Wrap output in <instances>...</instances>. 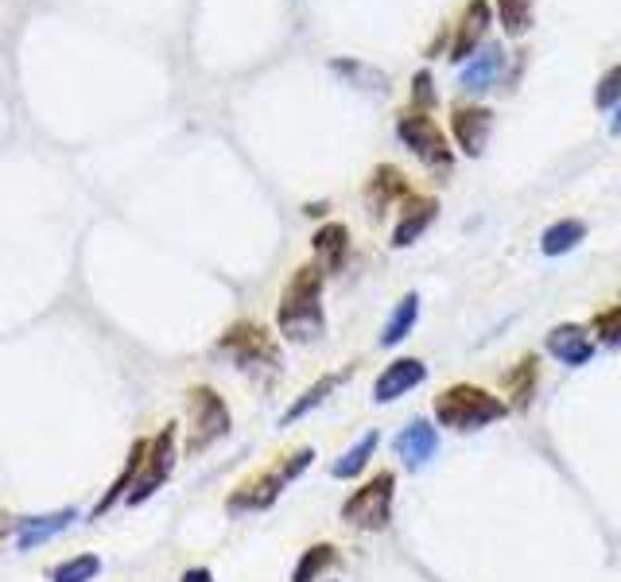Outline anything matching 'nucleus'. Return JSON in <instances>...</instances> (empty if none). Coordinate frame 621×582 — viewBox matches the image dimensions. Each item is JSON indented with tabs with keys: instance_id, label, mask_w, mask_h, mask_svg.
I'll use <instances>...</instances> for the list:
<instances>
[{
	"instance_id": "obj_3",
	"label": "nucleus",
	"mask_w": 621,
	"mask_h": 582,
	"mask_svg": "<svg viewBox=\"0 0 621 582\" xmlns=\"http://www.w3.org/2000/svg\"><path fill=\"white\" fill-rule=\"evenodd\" d=\"M310 462H315V451H310V447H299V451H292L287 459H280L272 470H261V474L246 477L238 490L229 493L226 508L229 513H261V508H272L280 501V493H284Z\"/></svg>"
},
{
	"instance_id": "obj_1",
	"label": "nucleus",
	"mask_w": 621,
	"mask_h": 582,
	"mask_svg": "<svg viewBox=\"0 0 621 582\" xmlns=\"http://www.w3.org/2000/svg\"><path fill=\"white\" fill-rule=\"evenodd\" d=\"M323 284H327V268H323V264H303V268H295V276L287 279L284 296H280V307H276V327L287 342L307 345L323 338V330H327Z\"/></svg>"
},
{
	"instance_id": "obj_22",
	"label": "nucleus",
	"mask_w": 621,
	"mask_h": 582,
	"mask_svg": "<svg viewBox=\"0 0 621 582\" xmlns=\"http://www.w3.org/2000/svg\"><path fill=\"white\" fill-rule=\"evenodd\" d=\"M144 454H148V439H137V443H132V451H129V462H124V470L113 477V485H109V490H106V497L98 501V508H94V517H101V513H109V508H113L121 497H129L132 482H137L140 466H144Z\"/></svg>"
},
{
	"instance_id": "obj_17",
	"label": "nucleus",
	"mask_w": 621,
	"mask_h": 582,
	"mask_svg": "<svg viewBox=\"0 0 621 582\" xmlns=\"http://www.w3.org/2000/svg\"><path fill=\"white\" fill-rule=\"evenodd\" d=\"M505 75V51L501 47H482L470 63H466V70L458 75V86L470 94H482L490 90L498 78Z\"/></svg>"
},
{
	"instance_id": "obj_10",
	"label": "nucleus",
	"mask_w": 621,
	"mask_h": 582,
	"mask_svg": "<svg viewBox=\"0 0 621 582\" xmlns=\"http://www.w3.org/2000/svg\"><path fill=\"white\" fill-rule=\"evenodd\" d=\"M450 132H455V144L466 152L470 160H478L490 144L493 132V113L486 106H458L450 113Z\"/></svg>"
},
{
	"instance_id": "obj_14",
	"label": "nucleus",
	"mask_w": 621,
	"mask_h": 582,
	"mask_svg": "<svg viewBox=\"0 0 621 582\" xmlns=\"http://www.w3.org/2000/svg\"><path fill=\"white\" fill-rule=\"evenodd\" d=\"M486 28H490V4H486V0H470V4L462 9V20H458V35H455V47H450V58H455V63L475 58L486 40Z\"/></svg>"
},
{
	"instance_id": "obj_32",
	"label": "nucleus",
	"mask_w": 621,
	"mask_h": 582,
	"mask_svg": "<svg viewBox=\"0 0 621 582\" xmlns=\"http://www.w3.org/2000/svg\"><path fill=\"white\" fill-rule=\"evenodd\" d=\"M179 582H214V574L206 567H190V571H183Z\"/></svg>"
},
{
	"instance_id": "obj_30",
	"label": "nucleus",
	"mask_w": 621,
	"mask_h": 582,
	"mask_svg": "<svg viewBox=\"0 0 621 582\" xmlns=\"http://www.w3.org/2000/svg\"><path fill=\"white\" fill-rule=\"evenodd\" d=\"M595 106L598 109H618L621 106V66H610L595 86Z\"/></svg>"
},
{
	"instance_id": "obj_12",
	"label": "nucleus",
	"mask_w": 621,
	"mask_h": 582,
	"mask_svg": "<svg viewBox=\"0 0 621 582\" xmlns=\"http://www.w3.org/2000/svg\"><path fill=\"white\" fill-rule=\"evenodd\" d=\"M439 218V202L432 195H408L401 202V222L393 230V249H408L432 230V222Z\"/></svg>"
},
{
	"instance_id": "obj_11",
	"label": "nucleus",
	"mask_w": 621,
	"mask_h": 582,
	"mask_svg": "<svg viewBox=\"0 0 621 582\" xmlns=\"http://www.w3.org/2000/svg\"><path fill=\"white\" fill-rule=\"evenodd\" d=\"M548 353L556 361H564V365H571V370H579V365H587L590 358H595V334H590V327H579V322H559V327L548 330Z\"/></svg>"
},
{
	"instance_id": "obj_6",
	"label": "nucleus",
	"mask_w": 621,
	"mask_h": 582,
	"mask_svg": "<svg viewBox=\"0 0 621 582\" xmlns=\"http://www.w3.org/2000/svg\"><path fill=\"white\" fill-rule=\"evenodd\" d=\"M229 427H233V416H229L226 400L214 393L210 385H190L187 388V454L210 451L218 439H226Z\"/></svg>"
},
{
	"instance_id": "obj_13",
	"label": "nucleus",
	"mask_w": 621,
	"mask_h": 582,
	"mask_svg": "<svg viewBox=\"0 0 621 582\" xmlns=\"http://www.w3.org/2000/svg\"><path fill=\"white\" fill-rule=\"evenodd\" d=\"M408 195H412V187L401 167L381 164V167H373V175H369V183H366V210L373 213V218H381L384 210H393V202H404Z\"/></svg>"
},
{
	"instance_id": "obj_18",
	"label": "nucleus",
	"mask_w": 621,
	"mask_h": 582,
	"mask_svg": "<svg viewBox=\"0 0 621 582\" xmlns=\"http://www.w3.org/2000/svg\"><path fill=\"white\" fill-rule=\"evenodd\" d=\"M310 249L319 256V264L327 272H342L346 268V256H350V230L342 222H327L315 230L310 238Z\"/></svg>"
},
{
	"instance_id": "obj_9",
	"label": "nucleus",
	"mask_w": 621,
	"mask_h": 582,
	"mask_svg": "<svg viewBox=\"0 0 621 582\" xmlns=\"http://www.w3.org/2000/svg\"><path fill=\"white\" fill-rule=\"evenodd\" d=\"M427 381V365L420 358H396L381 370V377L373 381V400L393 404L401 396H408L412 388H420Z\"/></svg>"
},
{
	"instance_id": "obj_23",
	"label": "nucleus",
	"mask_w": 621,
	"mask_h": 582,
	"mask_svg": "<svg viewBox=\"0 0 621 582\" xmlns=\"http://www.w3.org/2000/svg\"><path fill=\"white\" fill-rule=\"evenodd\" d=\"M377 443H381V435H377V431H366V435L358 439V443L350 447V451L338 454L335 466H330V474H335L338 482H350V477H358L361 470L369 466V459L377 454Z\"/></svg>"
},
{
	"instance_id": "obj_2",
	"label": "nucleus",
	"mask_w": 621,
	"mask_h": 582,
	"mask_svg": "<svg viewBox=\"0 0 621 582\" xmlns=\"http://www.w3.org/2000/svg\"><path fill=\"white\" fill-rule=\"evenodd\" d=\"M509 416V404L505 396H493L490 388L482 385H466V381H458V385L443 388L439 396H435V419H439V427H450V431H482V427L498 424V419Z\"/></svg>"
},
{
	"instance_id": "obj_31",
	"label": "nucleus",
	"mask_w": 621,
	"mask_h": 582,
	"mask_svg": "<svg viewBox=\"0 0 621 582\" xmlns=\"http://www.w3.org/2000/svg\"><path fill=\"white\" fill-rule=\"evenodd\" d=\"M435 101H439V94H435L432 70H416V78H412V106H420V113H424V109H432Z\"/></svg>"
},
{
	"instance_id": "obj_15",
	"label": "nucleus",
	"mask_w": 621,
	"mask_h": 582,
	"mask_svg": "<svg viewBox=\"0 0 621 582\" xmlns=\"http://www.w3.org/2000/svg\"><path fill=\"white\" fill-rule=\"evenodd\" d=\"M501 388H505V396H509V411H529L532 408V400H536V388H540V361H536V353H524L521 361H516L513 370L501 377Z\"/></svg>"
},
{
	"instance_id": "obj_34",
	"label": "nucleus",
	"mask_w": 621,
	"mask_h": 582,
	"mask_svg": "<svg viewBox=\"0 0 621 582\" xmlns=\"http://www.w3.org/2000/svg\"><path fill=\"white\" fill-rule=\"evenodd\" d=\"M0 540H4V517H0Z\"/></svg>"
},
{
	"instance_id": "obj_33",
	"label": "nucleus",
	"mask_w": 621,
	"mask_h": 582,
	"mask_svg": "<svg viewBox=\"0 0 621 582\" xmlns=\"http://www.w3.org/2000/svg\"><path fill=\"white\" fill-rule=\"evenodd\" d=\"M610 132H613V136H621V106H618V117L610 121Z\"/></svg>"
},
{
	"instance_id": "obj_25",
	"label": "nucleus",
	"mask_w": 621,
	"mask_h": 582,
	"mask_svg": "<svg viewBox=\"0 0 621 582\" xmlns=\"http://www.w3.org/2000/svg\"><path fill=\"white\" fill-rule=\"evenodd\" d=\"M338 385H342V373H327V377H319V381H315V385H310V388H303V396H299V400H295L292 408H287L284 416H280V427L295 424V419H303V416H307V411H315L323 400H327L330 393H335Z\"/></svg>"
},
{
	"instance_id": "obj_4",
	"label": "nucleus",
	"mask_w": 621,
	"mask_h": 582,
	"mask_svg": "<svg viewBox=\"0 0 621 582\" xmlns=\"http://www.w3.org/2000/svg\"><path fill=\"white\" fill-rule=\"evenodd\" d=\"M393 501H396V474L381 470L369 482H361L350 497L342 501V525L358 532H384L393 525Z\"/></svg>"
},
{
	"instance_id": "obj_28",
	"label": "nucleus",
	"mask_w": 621,
	"mask_h": 582,
	"mask_svg": "<svg viewBox=\"0 0 621 582\" xmlns=\"http://www.w3.org/2000/svg\"><path fill=\"white\" fill-rule=\"evenodd\" d=\"M98 574H101V559L94 556V551H86V556L63 559V563L51 571V582H94Z\"/></svg>"
},
{
	"instance_id": "obj_8",
	"label": "nucleus",
	"mask_w": 621,
	"mask_h": 582,
	"mask_svg": "<svg viewBox=\"0 0 621 582\" xmlns=\"http://www.w3.org/2000/svg\"><path fill=\"white\" fill-rule=\"evenodd\" d=\"M175 424H167L164 431L155 435V439H148V454H144V466H140L137 482H132L129 490V505H144L148 497H155V493L164 490V482L172 477L175 470Z\"/></svg>"
},
{
	"instance_id": "obj_27",
	"label": "nucleus",
	"mask_w": 621,
	"mask_h": 582,
	"mask_svg": "<svg viewBox=\"0 0 621 582\" xmlns=\"http://www.w3.org/2000/svg\"><path fill=\"white\" fill-rule=\"evenodd\" d=\"M498 17L509 40H521L532 28V17H536V0H498Z\"/></svg>"
},
{
	"instance_id": "obj_19",
	"label": "nucleus",
	"mask_w": 621,
	"mask_h": 582,
	"mask_svg": "<svg viewBox=\"0 0 621 582\" xmlns=\"http://www.w3.org/2000/svg\"><path fill=\"white\" fill-rule=\"evenodd\" d=\"M74 517H78L74 508H55V513H43V517H28V520H20V532H17L20 551H32V548H40V543H47L51 536L66 532Z\"/></svg>"
},
{
	"instance_id": "obj_26",
	"label": "nucleus",
	"mask_w": 621,
	"mask_h": 582,
	"mask_svg": "<svg viewBox=\"0 0 621 582\" xmlns=\"http://www.w3.org/2000/svg\"><path fill=\"white\" fill-rule=\"evenodd\" d=\"M330 70H335V75H342V78H350V86H358V90H369V94L389 90V78H384L377 66L358 63V58H335V63H330Z\"/></svg>"
},
{
	"instance_id": "obj_29",
	"label": "nucleus",
	"mask_w": 621,
	"mask_h": 582,
	"mask_svg": "<svg viewBox=\"0 0 621 582\" xmlns=\"http://www.w3.org/2000/svg\"><path fill=\"white\" fill-rule=\"evenodd\" d=\"M590 334H595L598 345H613L621 350V307H606L590 319Z\"/></svg>"
},
{
	"instance_id": "obj_20",
	"label": "nucleus",
	"mask_w": 621,
	"mask_h": 582,
	"mask_svg": "<svg viewBox=\"0 0 621 582\" xmlns=\"http://www.w3.org/2000/svg\"><path fill=\"white\" fill-rule=\"evenodd\" d=\"M582 241H587V222H579V218H559V222H552L548 230L540 233V253L564 256V253H571V249H579Z\"/></svg>"
},
{
	"instance_id": "obj_24",
	"label": "nucleus",
	"mask_w": 621,
	"mask_h": 582,
	"mask_svg": "<svg viewBox=\"0 0 621 582\" xmlns=\"http://www.w3.org/2000/svg\"><path fill=\"white\" fill-rule=\"evenodd\" d=\"M416 322H420V296H416V292H408V296L396 304V311L389 315V322H384L381 345H401L404 338L416 330Z\"/></svg>"
},
{
	"instance_id": "obj_21",
	"label": "nucleus",
	"mask_w": 621,
	"mask_h": 582,
	"mask_svg": "<svg viewBox=\"0 0 621 582\" xmlns=\"http://www.w3.org/2000/svg\"><path fill=\"white\" fill-rule=\"evenodd\" d=\"M338 563H342V556H338L335 543H310L299 556V563H295L292 582H323Z\"/></svg>"
},
{
	"instance_id": "obj_5",
	"label": "nucleus",
	"mask_w": 621,
	"mask_h": 582,
	"mask_svg": "<svg viewBox=\"0 0 621 582\" xmlns=\"http://www.w3.org/2000/svg\"><path fill=\"white\" fill-rule=\"evenodd\" d=\"M218 353H226L241 373H269V377L280 373V345L272 342V334L261 322H249V319L233 322L218 338Z\"/></svg>"
},
{
	"instance_id": "obj_7",
	"label": "nucleus",
	"mask_w": 621,
	"mask_h": 582,
	"mask_svg": "<svg viewBox=\"0 0 621 582\" xmlns=\"http://www.w3.org/2000/svg\"><path fill=\"white\" fill-rule=\"evenodd\" d=\"M396 136H401V144L427 167V172L447 175L450 167H455V152H450L443 129L427 113H420V109L401 113V121H396Z\"/></svg>"
},
{
	"instance_id": "obj_16",
	"label": "nucleus",
	"mask_w": 621,
	"mask_h": 582,
	"mask_svg": "<svg viewBox=\"0 0 621 582\" xmlns=\"http://www.w3.org/2000/svg\"><path fill=\"white\" fill-rule=\"evenodd\" d=\"M396 454H401L408 466H424L439 451V431L432 427V419H412L401 435H396Z\"/></svg>"
}]
</instances>
